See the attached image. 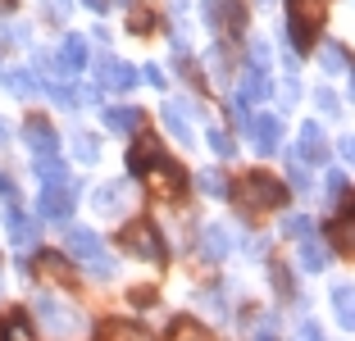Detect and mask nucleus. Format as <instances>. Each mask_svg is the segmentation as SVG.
<instances>
[{"label":"nucleus","instance_id":"obj_32","mask_svg":"<svg viewBox=\"0 0 355 341\" xmlns=\"http://www.w3.org/2000/svg\"><path fill=\"white\" fill-rule=\"evenodd\" d=\"M205 141H209V150H214L219 159H228L232 150H237V146H232V137L223 132V128H209V132H205Z\"/></svg>","mask_w":355,"mask_h":341},{"label":"nucleus","instance_id":"obj_12","mask_svg":"<svg viewBox=\"0 0 355 341\" xmlns=\"http://www.w3.org/2000/svg\"><path fill=\"white\" fill-rule=\"evenodd\" d=\"M23 137H28V150H32V159H42V155H55V150H60V137H55V128L46 123V119H28V128H23Z\"/></svg>","mask_w":355,"mask_h":341},{"label":"nucleus","instance_id":"obj_46","mask_svg":"<svg viewBox=\"0 0 355 341\" xmlns=\"http://www.w3.org/2000/svg\"><path fill=\"white\" fill-rule=\"evenodd\" d=\"M46 14L51 19H69V0H46Z\"/></svg>","mask_w":355,"mask_h":341},{"label":"nucleus","instance_id":"obj_29","mask_svg":"<svg viewBox=\"0 0 355 341\" xmlns=\"http://www.w3.org/2000/svg\"><path fill=\"white\" fill-rule=\"evenodd\" d=\"M73 155L83 159V164H96V159H101V141H96L92 132H73Z\"/></svg>","mask_w":355,"mask_h":341},{"label":"nucleus","instance_id":"obj_51","mask_svg":"<svg viewBox=\"0 0 355 341\" xmlns=\"http://www.w3.org/2000/svg\"><path fill=\"white\" fill-rule=\"evenodd\" d=\"M0 196H14V182H10L5 173H0Z\"/></svg>","mask_w":355,"mask_h":341},{"label":"nucleus","instance_id":"obj_27","mask_svg":"<svg viewBox=\"0 0 355 341\" xmlns=\"http://www.w3.org/2000/svg\"><path fill=\"white\" fill-rule=\"evenodd\" d=\"M319 64H324V73H346V69H351V60H346V51L337 42L319 46Z\"/></svg>","mask_w":355,"mask_h":341},{"label":"nucleus","instance_id":"obj_22","mask_svg":"<svg viewBox=\"0 0 355 341\" xmlns=\"http://www.w3.org/2000/svg\"><path fill=\"white\" fill-rule=\"evenodd\" d=\"M101 341H150V332L141 323H123V319H110L101 328Z\"/></svg>","mask_w":355,"mask_h":341},{"label":"nucleus","instance_id":"obj_17","mask_svg":"<svg viewBox=\"0 0 355 341\" xmlns=\"http://www.w3.org/2000/svg\"><path fill=\"white\" fill-rule=\"evenodd\" d=\"M0 87L5 91H14V96H37L42 91V82H37V73H28V69H14V64H0Z\"/></svg>","mask_w":355,"mask_h":341},{"label":"nucleus","instance_id":"obj_43","mask_svg":"<svg viewBox=\"0 0 355 341\" xmlns=\"http://www.w3.org/2000/svg\"><path fill=\"white\" fill-rule=\"evenodd\" d=\"M209 69H214V73H209L214 82H228V78H232V73H228V60H223V51H214V55H209Z\"/></svg>","mask_w":355,"mask_h":341},{"label":"nucleus","instance_id":"obj_34","mask_svg":"<svg viewBox=\"0 0 355 341\" xmlns=\"http://www.w3.org/2000/svg\"><path fill=\"white\" fill-rule=\"evenodd\" d=\"M314 105H319V114H324V119H342V100H337L328 87H319V91H314Z\"/></svg>","mask_w":355,"mask_h":341},{"label":"nucleus","instance_id":"obj_38","mask_svg":"<svg viewBox=\"0 0 355 341\" xmlns=\"http://www.w3.org/2000/svg\"><path fill=\"white\" fill-rule=\"evenodd\" d=\"M128 300H132L137 310H150L159 296H155V287H132V291H128Z\"/></svg>","mask_w":355,"mask_h":341},{"label":"nucleus","instance_id":"obj_11","mask_svg":"<svg viewBox=\"0 0 355 341\" xmlns=\"http://www.w3.org/2000/svg\"><path fill=\"white\" fill-rule=\"evenodd\" d=\"M5 232H10V241L19 250H32V246H37V218H28L19 205L5 209Z\"/></svg>","mask_w":355,"mask_h":341},{"label":"nucleus","instance_id":"obj_6","mask_svg":"<svg viewBox=\"0 0 355 341\" xmlns=\"http://www.w3.org/2000/svg\"><path fill=\"white\" fill-rule=\"evenodd\" d=\"M141 173L150 177V186H155V196H168V200H178L182 191H187V173H182V164H173L168 155H155Z\"/></svg>","mask_w":355,"mask_h":341},{"label":"nucleus","instance_id":"obj_1","mask_svg":"<svg viewBox=\"0 0 355 341\" xmlns=\"http://www.w3.org/2000/svg\"><path fill=\"white\" fill-rule=\"evenodd\" d=\"M37 319L60 341H78L87 332V314L78 310V305H69V300H60V296H46V291L37 296Z\"/></svg>","mask_w":355,"mask_h":341},{"label":"nucleus","instance_id":"obj_26","mask_svg":"<svg viewBox=\"0 0 355 341\" xmlns=\"http://www.w3.org/2000/svg\"><path fill=\"white\" fill-rule=\"evenodd\" d=\"M168 341H209V332L196 319H173L168 323Z\"/></svg>","mask_w":355,"mask_h":341},{"label":"nucleus","instance_id":"obj_36","mask_svg":"<svg viewBox=\"0 0 355 341\" xmlns=\"http://www.w3.org/2000/svg\"><path fill=\"white\" fill-rule=\"evenodd\" d=\"M342 191H346V173H342V168H328V177H324V200L333 205Z\"/></svg>","mask_w":355,"mask_h":341},{"label":"nucleus","instance_id":"obj_18","mask_svg":"<svg viewBox=\"0 0 355 341\" xmlns=\"http://www.w3.org/2000/svg\"><path fill=\"white\" fill-rule=\"evenodd\" d=\"M155 155H164V150H159V137H150V132H137V146L128 150V168H132V173H141V168H146Z\"/></svg>","mask_w":355,"mask_h":341},{"label":"nucleus","instance_id":"obj_20","mask_svg":"<svg viewBox=\"0 0 355 341\" xmlns=\"http://www.w3.org/2000/svg\"><path fill=\"white\" fill-rule=\"evenodd\" d=\"M328 259H333V255H328V246H324V241L301 237V259H296V264H301L305 273H324V269H328Z\"/></svg>","mask_w":355,"mask_h":341},{"label":"nucleus","instance_id":"obj_8","mask_svg":"<svg viewBox=\"0 0 355 341\" xmlns=\"http://www.w3.org/2000/svg\"><path fill=\"white\" fill-rule=\"evenodd\" d=\"M292 159H301V164H324L328 159V137H324V128L314 123V119L301 123V141H296Z\"/></svg>","mask_w":355,"mask_h":341},{"label":"nucleus","instance_id":"obj_42","mask_svg":"<svg viewBox=\"0 0 355 341\" xmlns=\"http://www.w3.org/2000/svg\"><path fill=\"white\" fill-rule=\"evenodd\" d=\"M150 23H155V19H150L146 10H137V5L128 10V28H132V32H150Z\"/></svg>","mask_w":355,"mask_h":341},{"label":"nucleus","instance_id":"obj_45","mask_svg":"<svg viewBox=\"0 0 355 341\" xmlns=\"http://www.w3.org/2000/svg\"><path fill=\"white\" fill-rule=\"evenodd\" d=\"M141 78H146L150 87H159V91L168 87V78H164V69H159V64H146V69H141Z\"/></svg>","mask_w":355,"mask_h":341},{"label":"nucleus","instance_id":"obj_21","mask_svg":"<svg viewBox=\"0 0 355 341\" xmlns=\"http://www.w3.org/2000/svg\"><path fill=\"white\" fill-rule=\"evenodd\" d=\"M237 96H241V100H246V105L264 100V96H269V69H246V78H241Z\"/></svg>","mask_w":355,"mask_h":341},{"label":"nucleus","instance_id":"obj_40","mask_svg":"<svg viewBox=\"0 0 355 341\" xmlns=\"http://www.w3.org/2000/svg\"><path fill=\"white\" fill-rule=\"evenodd\" d=\"M28 37H32L28 23H5V42L10 46H28Z\"/></svg>","mask_w":355,"mask_h":341},{"label":"nucleus","instance_id":"obj_50","mask_svg":"<svg viewBox=\"0 0 355 341\" xmlns=\"http://www.w3.org/2000/svg\"><path fill=\"white\" fill-rule=\"evenodd\" d=\"M251 341H278V337H273V323H264V332H255Z\"/></svg>","mask_w":355,"mask_h":341},{"label":"nucleus","instance_id":"obj_7","mask_svg":"<svg viewBox=\"0 0 355 341\" xmlns=\"http://www.w3.org/2000/svg\"><path fill=\"white\" fill-rule=\"evenodd\" d=\"M96 87H110V91H128L137 87V69L114 55H96Z\"/></svg>","mask_w":355,"mask_h":341},{"label":"nucleus","instance_id":"obj_30","mask_svg":"<svg viewBox=\"0 0 355 341\" xmlns=\"http://www.w3.org/2000/svg\"><path fill=\"white\" fill-rule=\"evenodd\" d=\"M0 332H5V341H32V328H28V314H23V310H14Z\"/></svg>","mask_w":355,"mask_h":341},{"label":"nucleus","instance_id":"obj_48","mask_svg":"<svg viewBox=\"0 0 355 341\" xmlns=\"http://www.w3.org/2000/svg\"><path fill=\"white\" fill-rule=\"evenodd\" d=\"M273 287H278L282 296H292V278H287V269H273Z\"/></svg>","mask_w":355,"mask_h":341},{"label":"nucleus","instance_id":"obj_44","mask_svg":"<svg viewBox=\"0 0 355 341\" xmlns=\"http://www.w3.org/2000/svg\"><path fill=\"white\" fill-rule=\"evenodd\" d=\"M205 23L219 32V23H223V0H205Z\"/></svg>","mask_w":355,"mask_h":341},{"label":"nucleus","instance_id":"obj_14","mask_svg":"<svg viewBox=\"0 0 355 341\" xmlns=\"http://www.w3.org/2000/svg\"><path fill=\"white\" fill-rule=\"evenodd\" d=\"M105 128L110 132H123V137H137L146 128V114L137 110V105H114V110H105Z\"/></svg>","mask_w":355,"mask_h":341},{"label":"nucleus","instance_id":"obj_28","mask_svg":"<svg viewBox=\"0 0 355 341\" xmlns=\"http://www.w3.org/2000/svg\"><path fill=\"white\" fill-rule=\"evenodd\" d=\"M282 237H292V241L314 237V218L310 214H287V218H282Z\"/></svg>","mask_w":355,"mask_h":341},{"label":"nucleus","instance_id":"obj_3","mask_svg":"<svg viewBox=\"0 0 355 341\" xmlns=\"http://www.w3.org/2000/svg\"><path fill=\"white\" fill-rule=\"evenodd\" d=\"M324 14H328L324 0H287V42H292V51H310Z\"/></svg>","mask_w":355,"mask_h":341},{"label":"nucleus","instance_id":"obj_5","mask_svg":"<svg viewBox=\"0 0 355 341\" xmlns=\"http://www.w3.org/2000/svg\"><path fill=\"white\" fill-rule=\"evenodd\" d=\"M73 196H78V182H46L42 186V200H37V214L51 218V223H64V218H73Z\"/></svg>","mask_w":355,"mask_h":341},{"label":"nucleus","instance_id":"obj_53","mask_svg":"<svg viewBox=\"0 0 355 341\" xmlns=\"http://www.w3.org/2000/svg\"><path fill=\"white\" fill-rule=\"evenodd\" d=\"M346 73H351V96H355V69H346Z\"/></svg>","mask_w":355,"mask_h":341},{"label":"nucleus","instance_id":"obj_25","mask_svg":"<svg viewBox=\"0 0 355 341\" xmlns=\"http://www.w3.org/2000/svg\"><path fill=\"white\" fill-rule=\"evenodd\" d=\"M164 128H168V132H173L182 146L191 141V123H187V114L178 110V100H168V105H164Z\"/></svg>","mask_w":355,"mask_h":341},{"label":"nucleus","instance_id":"obj_49","mask_svg":"<svg viewBox=\"0 0 355 341\" xmlns=\"http://www.w3.org/2000/svg\"><path fill=\"white\" fill-rule=\"evenodd\" d=\"M301 337H305V341H328L324 332H319V323H301Z\"/></svg>","mask_w":355,"mask_h":341},{"label":"nucleus","instance_id":"obj_23","mask_svg":"<svg viewBox=\"0 0 355 341\" xmlns=\"http://www.w3.org/2000/svg\"><path fill=\"white\" fill-rule=\"evenodd\" d=\"M333 246L342 250V255L355 259V209H351L346 218H337V223H333Z\"/></svg>","mask_w":355,"mask_h":341},{"label":"nucleus","instance_id":"obj_19","mask_svg":"<svg viewBox=\"0 0 355 341\" xmlns=\"http://www.w3.org/2000/svg\"><path fill=\"white\" fill-rule=\"evenodd\" d=\"M333 314H337L342 328L355 332V287H351V282H337V287H333Z\"/></svg>","mask_w":355,"mask_h":341},{"label":"nucleus","instance_id":"obj_47","mask_svg":"<svg viewBox=\"0 0 355 341\" xmlns=\"http://www.w3.org/2000/svg\"><path fill=\"white\" fill-rule=\"evenodd\" d=\"M337 146H342V159H346V164H355V132H346Z\"/></svg>","mask_w":355,"mask_h":341},{"label":"nucleus","instance_id":"obj_9","mask_svg":"<svg viewBox=\"0 0 355 341\" xmlns=\"http://www.w3.org/2000/svg\"><path fill=\"white\" fill-rule=\"evenodd\" d=\"M246 137L255 141L260 155H273V150H282V119L278 114H260V119H251V132Z\"/></svg>","mask_w":355,"mask_h":341},{"label":"nucleus","instance_id":"obj_35","mask_svg":"<svg viewBox=\"0 0 355 341\" xmlns=\"http://www.w3.org/2000/svg\"><path fill=\"white\" fill-rule=\"evenodd\" d=\"M228 110H232V128H237V132H251V119H255V114H251V105L241 100V96H232V105H228Z\"/></svg>","mask_w":355,"mask_h":341},{"label":"nucleus","instance_id":"obj_16","mask_svg":"<svg viewBox=\"0 0 355 341\" xmlns=\"http://www.w3.org/2000/svg\"><path fill=\"white\" fill-rule=\"evenodd\" d=\"M60 69L64 78H78V73L87 69V37H78V32H69L60 46Z\"/></svg>","mask_w":355,"mask_h":341},{"label":"nucleus","instance_id":"obj_33","mask_svg":"<svg viewBox=\"0 0 355 341\" xmlns=\"http://www.w3.org/2000/svg\"><path fill=\"white\" fill-rule=\"evenodd\" d=\"M42 269H46V278H55V282H73L69 259H60V255H46V259H42Z\"/></svg>","mask_w":355,"mask_h":341},{"label":"nucleus","instance_id":"obj_31","mask_svg":"<svg viewBox=\"0 0 355 341\" xmlns=\"http://www.w3.org/2000/svg\"><path fill=\"white\" fill-rule=\"evenodd\" d=\"M37 177H42V182H64V177H69L64 173V159L60 155H42L37 159Z\"/></svg>","mask_w":355,"mask_h":341},{"label":"nucleus","instance_id":"obj_4","mask_svg":"<svg viewBox=\"0 0 355 341\" xmlns=\"http://www.w3.org/2000/svg\"><path fill=\"white\" fill-rule=\"evenodd\" d=\"M119 241H123L128 250H137L141 259H150V264H159V259H164V241H159V232H155V223H150V218H137V223H123Z\"/></svg>","mask_w":355,"mask_h":341},{"label":"nucleus","instance_id":"obj_10","mask_svg":"<svg viewBox=\"0 0 355 341\" xmlns=\"http://www.w3.org/2000/svg\"><path fill=\"white\" fill-rule=\"evenodd\" d=\"M128 200H132V186L128 182H101L92 191V209L96 214H123Z\"/></svg>","mask_w":355,"mask_h":341},{"label":"nucleus","instance_id":"obj_13","mask_svg":"<svg viewBox=\"0 0 355 341\" xmlns=\"http://www.w3.org/2000/svg\"><path fill=\"white\" fill-rule=\"evenodd\" d=\"M64 246H69V255L83 259V264H87V259H96V255L105 250V246H101V237H96L92 227H78V223L64 227Z\"/></svg>","mask_w":355,"mask_h":341},{"label":"nucleus","instance_id":"obj_39","mask_svg":"<svg viewBox=\"0 0 355 341\" xmlns=\"http://www.w3.org/2000/svg\"><path fill=\"white\" fill-rule=\"evenodd\" d=\"M287 191H310V173H305V164H301V159L292 164V177H287Z\"/></svg>","mask_w":355,"mask_h":341},{"label":"nucleus","instance_id":"obj_15","mask_svg":"<svg viewBox=\"0 0 355 341\" xmlns=\"http://www.w3.org/2000/svg\"><path fill=\"white\" fill-rule=\"evenodd\" d=\"M200 255L214 259V264H219V259H228V255H232V232H228L223 223L200 227Z\"/></svg>","mask_w":355,"mask_h":341},{"label":"nucleus","instance_id":"obj_41","mask_svg":"<svg viewBox=\"0 0 355 341\" xmlns=\"http://www.w3.org/2000/svg\"><path fill=\"white\" fill-rule=\"evenodd\" d=\"M246 55H251V69H269V46H264V42H251Z\"/></svg>","mask_w":355,"mask_h":341},{"label":"nucleus","instance_id":"obj_24","mask_svg":"<svg viewBox=\"0 0 355 341\" xmlns=\"http://www.w3.org/2000/svg\"><path fill=\"white\" fill-rule=\"evenodd\" d=\"M196 186L205 191L209 200H228V196H232L228 177H223V173H214V168H205V173H196Z\"/></svg>","mask_w":355,"mask_h":341},{"label":"nucleus","instance_id":"obj_2","mask_svg":"<svg viewBox=\"0 0 355 341\" xmlns=\"http://www.w3.org/2000/svg\"><path fill=\"white\" fill-rule=\"evenodd\" d=\"M282 200H287V186H282V177L264 173V168L246 173V177H241V186H237L241 214H264V209H278Z\"/></svg>","mask_w":355,"mask_h":341},{"label":"nucleus","instance_id":"obj_52","mask_svg":"<svg viewBox=\"0 0 355 341\" xmlns=\"http://www.w3.org/2000/svg\"><path fill=\"white\" fill-rule=\"evenodd\" d=\"M10 141V123H5V119H0V146Z\"/></svg>","mask_w":355,"mask_h":341},{"label":"nucleus","instance_id":"obj_37","mask_svg":"<svg viewBox=\"0 0 355 341\" xmlns=\"http://www.w3.org/2000/svg\"><path fill=\"white\" fill-rule=\"evenodd\" d=\"M87 269H92L96 278H114V273H119V264H114V259H110V255H105V250H101V255H96V259H87Z\"/></svg>","mask_w":355,"mask_h":341}]
</instances>
